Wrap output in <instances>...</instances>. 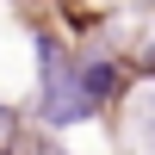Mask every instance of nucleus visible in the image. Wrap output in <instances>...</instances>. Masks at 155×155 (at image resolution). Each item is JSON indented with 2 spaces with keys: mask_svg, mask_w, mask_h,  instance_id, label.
<instances>
[{
  "mask_svg": "<svg viewBox=\"0 0 155 155\" xmlns=\"http://www.w3.org/2000/svg\"><path fill=\"white\" fill-rule=\"evenodd\" d=\"M0 155H12V149H0Z\"/></svg>",
  "mask_w": 155,
  "mask_h": 155,
  "instance_id": "obj_5",
  "label": "nucleus"
},
{
  "mask_svg": "<svg viewBox=\"0 0 155 155\" xmlns=\"http://www.w3.org/2000/svg\"><path fill=\"white\" fill-rule=\"evenodd\" d=\"M12 130H19L12 124V106H0V149H12Z\"/></svg>",
  "mask_w": 155,
  "mask_h": 155,
  "instance_id": "obj_3",
  "label": "nucleus"
},
{
  "mask_svg": "<svg viewBox=\"0 0 155 155\" xmlns=\"http://www.w3.org/2000/svg\"><path fill=\"white\" fill-rule=\"evenodd\" d=\"M37 155H68V149H62V143H37Z\"/></svg>",
  "mask_w": 155,
  "mask_h": 155,
  "instance_id": "obj_4",
  "label": "nucleus"
},
{
  "mask_svg": "<svg viewBox=\"0 0 155 155\" xmlns=\"http://www.w3.org/2000/svg\"><path fill=\"white\" fill-rule=\"evenodd\" d=\"M130 143L143 149V155H155V87L143 99H137V118H130Z\"/></svg>",
  "mask_w": 155,
  "mask_h": 155,
  "instance_id": "obj_2",
  "label": "nucleus"
},
{
  "mask_svg": "<svg viewBox=\"0 0 155 155\" xmlns=\"http://www.w3.org/2000/svg\"><path fill=\"white\" fill-rule=\"evenodd\" d=\"M93 99L81 87V68H74V50H62L56 37L37 44V124L44 130H74V124L93 118Z\"/></svg>",
  "mask_w": 155,
  "mask_h": 155,
  "instance_id": "obj_1",
  "label": "nucleus"
}]
</instances>
